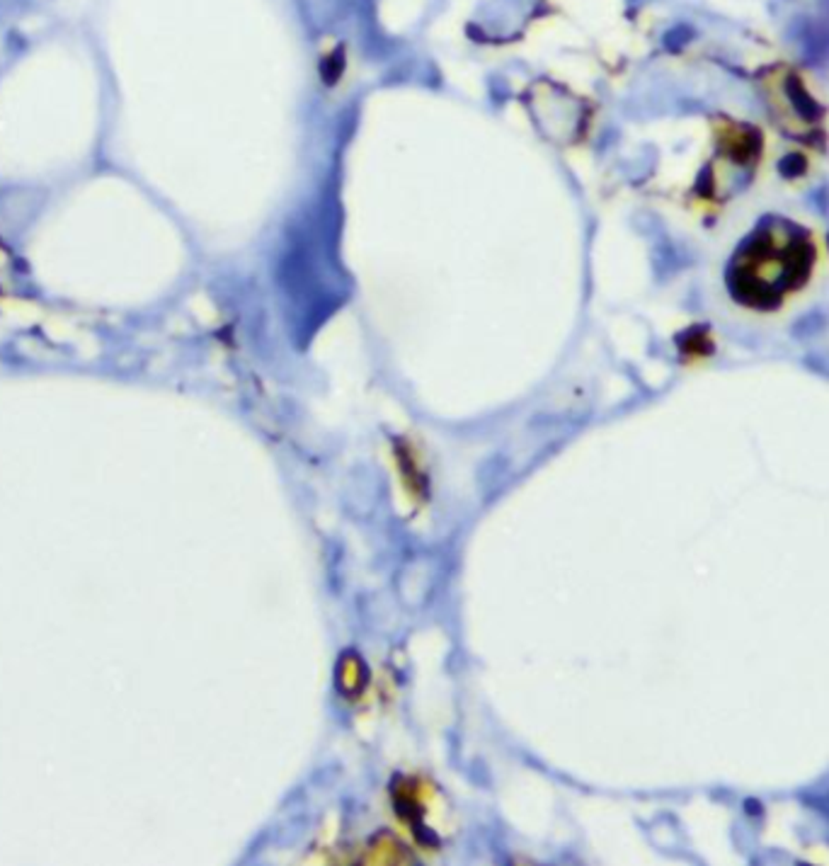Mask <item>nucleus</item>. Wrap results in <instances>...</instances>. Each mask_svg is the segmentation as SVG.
Listing matches in <instances>:
<instances>
[{"label":"nucleus","mask_w":829,"mask_h":866,"mask_svg":"<svg viewBox=\"0 0 829 866\" xmlns=\"http://www.w3.org/2000/svg\"><path fill=\"white\" fill-rule=\"evenodd\" d=\"M815 262L813 233L791 219L769 214L732 252L725 284L742 306L774 311L808 284Z\"/></svg>","instance_id":"obj_1"},{"label":"nucleus","mask_w":829,"mask_h":866,"mask_svg":"<svg viewBox=\"0 0 829 866\" xmlns=\"http://www.w3.org/2000/svg\"><path fill=\"white\" fill-rule=\"evenodd\" d=\"M788 98H791V105H793L795 114L802 117V122H817V119L823 117V110L817 105L813 95L805 91V85L801 83V78H791L786 85Z\"/></svg>","instance_id":"obj_2"},{"label":"nucleus","mask_w":829,"mask_h":866,"mask_svg":"<svg viewBox=\"0 0 829 866\" xmlns=\"http://www.w3.org/2000/svg\"><path fill=\"white\" fill-rule=\"evenodd\" d=\"M367 682V672H364V665L359 658L347 656L342 658L340 665V687L345 692H359Z\"/></svg>","instance_id":"obj_3"},{"label":"nucleus","mask_w":829,"mask_h":866,"mask_svg":"<svg viewBox=\"0 0 829 866\" xmlns=\"http://www.w3.org/2000/svg\"><path fill=\"white\" fill-rule=\"evenodd\" d=\"M805 168H808V166H805L801 155H786V158L779 163V170L783 177H798V175L805 173Z\"/></svg>","instance_id":"obj_4"}]
</instances>
